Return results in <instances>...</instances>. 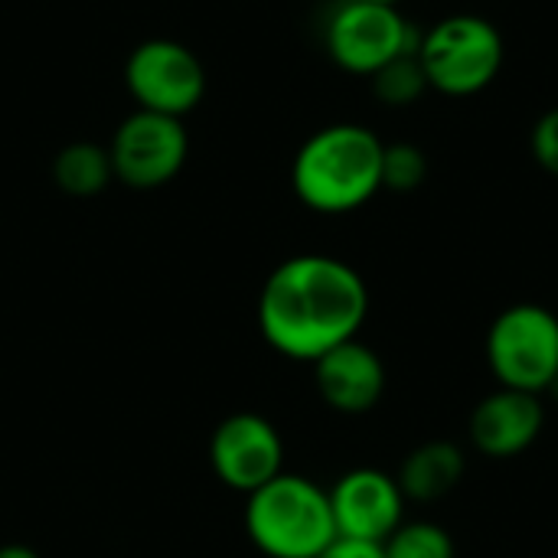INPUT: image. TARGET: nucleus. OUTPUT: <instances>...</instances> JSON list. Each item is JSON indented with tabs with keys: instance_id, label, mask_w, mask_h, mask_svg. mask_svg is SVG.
<instances>
[{
	"instance_id": "obj_6",
	"label": "nucleus",
	"mask_w": 558,
	"mask_h": 558,
	"mask_svg": "<svg viewBox=\"0 0 558 558\" xmlns=\"http://www.w3.org/2000/svg\"><path fill=\"white\" fill-rule=\"evenodd\" d=\"M324 46L333 65L369 78L402 52H415L418 29L402 16L399 3L340 0L324 26Z\"/></svg>"
},
{
	"instance_id": "obj_13",
	"label": "nucleus",
	"mask_w": 558,
	"mask_h": 558,
	"mask_svg": "<svg viewBox=\"0 0 558 558\" xmlns=\"http://www.w3.org/2000/svg\"><path fill=\"white\" fill-rule=\"evenodd\" d=\"M468 474V458L454 441L435 438L418 448H412L396 474L405 500L412 504H435L445 500L451 490L461 487Z\"/></svg>"
},
{
	"instance_id": "obj_11",
	"label": "nucleus",
	"mask_w": 558,
	"mask_h": 558,
	"mask_svg": "<svg viewBox=\"0 0 558 558\" xmlns=\"http://www.w3.org/2000/svg\"><path fill=\"white\" fill-rule=\"evenodd\" d=\"M546 428V405L533 392L504 389L484 396L468 422V435L477 454L490 461H510L526 454Z\"/></svg>"
},
{
	"instance_id": "obj_3",
	"label": "nucleus",
	"mask_w": 558,
	"mask_h": 558,
	"mask_svg": "<svg viewBox=\"0 0 558 558\" xmlns=\"http://www.w3.org/2000/svg\"><path fill=\"white\" fill-rule=\"evenodd\" d=\"M245 533L268 558H317L337 539L330 494L311 477L281 471L248 494Z\"/></svg>"
},
{
	"instance_id": "obj_19",
	"label": "nucleus",
	"mask_w": 558,
	"mask_h": 558,
	"mask_svg": "<svg viewBox=\"0 0 558 558\" xmlns=\"http://www.w3.org/2000/svg\"><path fill=\"white\" fill-rule=\"evenodd\" d=\"M317 558H386L379 543H363V539H347L337 536Z\"/></svg>"
},
{
	"instance_id": "obj_15",
	"label": "nucleus",
	"mask_w": 558,
	"mask_h": 558,
	"mask_svg": "<svg viewBox=\"0 0 558 558\" xmlns=\"http://www.w3.org/2000/svg\"><path fill=\"white\" fill-rule=\"evenodd\" d=\"M369 85L386 108H409L428 92V78L415 52H402L392 62H386L379 72L369 75Z\"/></svg>"
},
{
	"instance_id": "obj_4",
	"label": "nucleus",
	"mask_w": 558,
	"mask_h": 558,
	"mask_svg": "<svg viewBox=\"0 0 558 558\" xmlns=\"http://www.w3.org/2000/svg\"><path fill=\"white\" fill-rule=\"evenodd\" d=\"M415 56L432 92L448 98H471L497 82L507 46L504 33L487 16L451 13L418 33Z\"/></svg>"
},
{
	"instance_id": "obj_8",
	"label": "nucleus",
	"mask_w": 558,
	"mask_h": 558,
	"mask_svg": "<svg viewBox=\"0 0 558 558\" xmlns=\"http://www.w3.org/2000/svg\"><path fill=\"white\" fill-rule=\"evenodd\" d=\"M114 180L131 190H157L170 183L190 154V134L183 118L157 111H131L108 144Z\"/></svg>"
},
{
	"instance_id": "obj_7",
	"label": "nucleus",
	"mask_w": 558,
	"mask_h": 558,
	"mask_svg": "<svg viewBox=\"0 0 558 558\" xmlns=\"http://www.w3.org/2000/svg\"><path fill=\"white\" fill-rule=\"evenodd\" d=\"M124 85L141 111L186 118L206 95V69L180 39H144L124 62Z\"/></svg>"
},
{
	"instance_id": "obj_20",
	"label": "nucleus",
	"mask_w": 558,
	"mask_h": 558,
	"mask_svg": "<svg viewBox=\"0 0 558 558\" xmlns=\"http://www.w3.org/2000/svg\"><path fill=\"white\" fill-rule=\"evenodd\" d=\"M0 558H39L29 546H20V543H10V546H0Z\"/></svg>"
},
{
	"instance_id": "obj_1",
	"label": "nucleus",
	"mask_w": 558,
	"mask_h": 558,
	"mask_svg": "<svg viewBox=\"0 0 558 558\" xmlns=\"http://www.w3.org/2000/svg\"><path fill=\"white\" fill-rule=\"evenodd\" d=\"M369 314L363 275L333 255H294L281 262L258 294L265 343L298 363H317L333 347L356 340Z\"/></svg>"
},
{
	"instance_id": "obj_14",
	"label": "nucleus",
	"mask_w": 558,
	"mask_h": 558,
	"mask_svg": "<svg viewBox=\"0 0 558 558\" xmlns=\"http://www.w3.org/2000/svg\"><path fill=\"white\" fill-rule=\"evenodd\" d=\"M111 180H114L111 154L95 141H72L52 160V183L65 196H78V199L98 196Z\"/></svg>"
},
{
	"instance_id": "obj_5",
	"label": "nucleus",
	"mask_w": 558,
	"mask_h": 558,
	"mask_svg": "<svg viewBox=\"0 0 558 558\" xmlns=\"http://www.w3.org/2000/svg\"><path fill=\"white\" fill-rule=\"evenodd\" d=\"M484 356L497 386L549 392L558 383V317L543 304H510L494 317Z\"/></svg>"
},
{
	"instance_id": "obj_12",
	"label": "nucleus",
	"mask_w": 558,
	"mask_h": 558,
	"mask_svg": "<svg viewBox=\"0 0 558 558\" xmlns=\"http://www.w3.org/2000/svg\"><path fill=\"white\" fill-rule=\"evenodd\" d=\"M314 366V386L320 399L340 415H363L383 402L386 392V363L383 356L356 340H347L324 353Z\"/></svg>"
},
{
	"instance_id": "obj_17",
	"label": "nucleus",
	"mask_w": 558,
	"mask_h": 558,
	"mask_svg": "<svg viewBox=\"0 0 558 558\" xmlns=\"http://www.w3.org/2000/svg\"><path fill=\"white\" fill-rule=\"evenodd\" d=\"M428 177V157L412 141H396L383 147V190L415 193Z\"/></svg>"
},
{
	"instance_id": "obj_21",
	"label": "nucleus",
	"mask_w": 558,
	"mask_h": 558,
	"mask_svg": "<svg viewBox=\"0 0 558 558\" xmlns=\"http://www.w3.org/2000/svg\"><path fill=\"white\" fill-rule=\"evenodd\" d=\"M373 3H399V0H373Z\"/></svg>"
},
{
	"instance_id": "obj_10",
	"label": "nucleus",
	"mask_w": 558,
	"mask_h": 558,
	"mask_svg": "<svg viewBox=\"0 0 558 558\" xmlns=\"http://www.w3.org/2000/svg\"><path fill=\"white\" fill-rule=\"evenodd\" d=\"M330 513L337 536L386 543L405 523V494L399 481L376 468L347 471L330 490Z\"/></svg>"
},
{
	"instance_id": "obj_2",
	"label": "nucleus",
	"mask_w": 558,
	"mask_h": 558,
	"mask_svg": "<svg viewBox=\"0 0 558 558\" xmlns=\"http://www.w3.org/2000/svg\"><path fill=\"white\" fill-rule=\"evenodd\" d=\"M383 141L366 124L340 121L314 131L294 154V196L324 216L366 206L383 190Z\"/></svg>"
},
{
	"instance_id": "obj_9",
	"label": "nucleus",
	"mask_w": 558,
	"mask_h": 558,
	"mask_svg": "<svg viewBox=\"0 0 558 558\" xmlns=\"http://www.w3.org/2000/svg\"><path fill=\"white\" fill-rule=\"evenodd\" d=\"M209 464L229 490L248 497L284 471V445L265 415L235 412L216 425L209 438Z\"/></svg>"
},
{
	"instance_id": "obj_16",
	"label": "nucleus",
	"mask_w": 558,
	"mask_h": 558,
	"mask_svg": "<svg viewBox=\"0 0 558 558\" xmlns=\"http://www.w3.org/2000/svg\"><path fill=\"white\" fill-rule=\"evenodd\" d=\"M386 558H454V539L445 526L415 520L402 523L386 543H383Z\"/></svg>"
},
{
	"instance_id": "obj_18",
	"label": "nucleus",
	"mask_w": 558,
	"mask_h": 558,
	"mask_svg": "<svg viewBox=\"0 0 558 558\" xmlns=\"http://www.w3.org/2000/svg\"><path fill=\"white\" fill-rule=\"evenodd\" d=\"M530 154L549 177L558 180V108H549L536 118L530 131Z\"/></svg>"
}]
</instances>
